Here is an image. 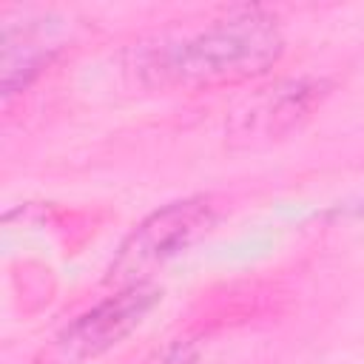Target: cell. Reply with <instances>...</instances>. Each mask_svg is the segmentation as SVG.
Returning <instances> with one entry per match:
<instances>
[{
	"label": "cell",
	"mask_w": 364,
	"mask_h": 364,
	"mask_svg": "<svg viewBox=\"0 0 364 364\" xmlns=\"http://www.w3.org/2000/svg\"><path fill=\"white\" fill-rule=\"evenodd\" d=\"M68 23L54 11H17L3 17L0 88L3 97L26 91L65 48Z\"/></svg>",
	"instance_id": "cell-5"
},
{
	"label": "cell",
	"mask_w": 364,
	"mask_h": 364,
	"mask_svg": "<svg viewBox=\"0 0 364 364\" xmlns=\"http://www.w3.org/2000/svg\"><path fill=\"white\" fill-rule=\"evenodd\" d=\"M142 364H216V358L210 355L208 344H202L199 338L182 336L156 347Z\"/></svg>",
	"instance_id": "cell-6"
},
{
	"label": "cell",
	"mask_w": 364,
	"mask_h": 364,
	"mask_svg": "<svg viewBox=\"0 0 364 364\" xmlns=\"http://www.w3.org/2000/svg\"><path fill=\"white\" fill-rule=\"evenodd\" d=\"M333 94L324 77H284L247 94L225 122V142L233 151H262L299 134Z\"/></svg>",
	"instance_id": "cell-3"
},
{
	"label": "cell",
	"mask_w": 364,
	"mask_h": 364,
	"mask_svg": "<svg viewBox=\"0 0 364 364\" xmlns=\"http://www.w3.org/2000/svg\"><path fill=\"white\" fill-rule=\"evenodd\" d=\"M282 54L284 31L273 11L230 6L199 26L139 43L131 71L148 88L210 91L264 77Z\"/></svg>",
	"instance_id": "cell-1"
},
{
	"label": "cell",
	"mask_w": 364,
	"mask_h": 364,
	"mask_svg": "<svg viewBox=\"0 0 364 364\" xmlns=\"http://www.w3.org/2000/svg\"><path fill=\"white\" fill-rule=\"evenodd\" d=\"M162 301V290L151 284L119 287L94 307L82 310L54 338V355L60 364H85L108 350L119 347Z\"/></svg>",
	"instance_id": "cell-4"
},
{
	"label": "cell",
	"mask_w": 364,
	"mask_h": 364,
	"mask_svg": "<svg viewBox=\"0 0 364 364\" xmlns=\"http://www.w3.org/2000/svg\"><path fill=\"white\" fill-rule=\"evenodd\" d=\"M216 222L219 208L208 193L185 196L151 210L119 242L102 282L114 290L151 284V279L165 264H171L196 242H202L216 228Z\"/></svg>",
	"instance_id": "cell-2"
}]
</instances>
